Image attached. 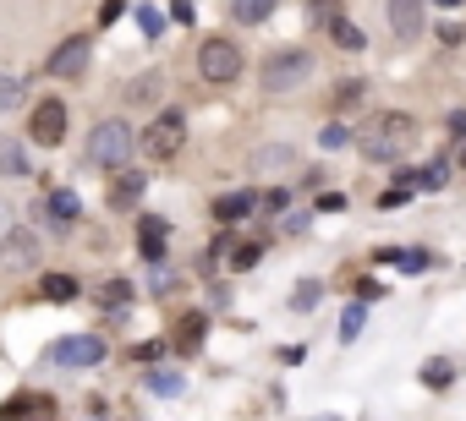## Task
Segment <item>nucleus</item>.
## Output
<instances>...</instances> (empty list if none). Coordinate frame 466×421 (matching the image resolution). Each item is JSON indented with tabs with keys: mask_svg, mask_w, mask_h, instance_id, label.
<instances>
[{
	"mask_svg": "<svg viewBox=\"0 0 466 421\" xmlns=\"http://www.w3.org/2000/svg\"><path fill=\"white\" fill-rule=\"evenodd\" d=\"M417 143V121L407 110H390L367 126V132H357V148L373 159V165H395V159H407Z\"/></svg>",
	"mask_w": 466,
	"mask_h": 421,
	"instance_id": "obj_1",
	"label": "nucleus"
},
{
	"mask_svg": "<svg viewBox=\"0 0 466 421\" xmlns=\"http://www.w3.org/2000/svg\"><path fill=\"white\" fill-rule=\"evenodd\" d=\"M319 72V60H313V50H302V44H286V50H269L264 55V72H258V82H264V93H296L307 77Z\"/></svg>",
	"mask_w": 466,
	"mask_h": 421,
	"instance_id": "obj_2",
	"label": "nucleus"
},
{
	"mask_svg": "<svg viewBox=\"0 0 466 421\" xmlns=\"http://www.w3.org/2000/svg\"><path fill=\"white\" fill-rule=\"evenodd\" d=\"M132 148H138V137H132V126L127 121H99L88 132V165H99V170H115V165H127L132 159Z\"/></svg>",
	"mask_w": 466,
	"mask_h": 421,
	"instance_id": "obj_3",
	"label": "nucleus"
},
{
	"mask_svg": "<svg viewBox=\"0 0 466 421\" xmlns=\"http://www.w3.org/2000/svg\"><path fill=\"white\" fill-rule=\"evenodd\" d=\"M181 143H186V115H181V110H160V115L143 126V137H138V148H143L148 159H176Z\"/></svg>",
	"mask_w": 466,
	"mask_h": 421,
	"instance_id": "obj_4",
	"label": "nucleus"
},
{
	"mask_svg": "<svg viewBox=\"0 0 466 421\" xmlns=\"http://www.w3.org/2000/svg\"><path fill=\"white\" fill-rule=\"evenodd\" d=\"M241 44H231V39H203V50H198V72H203V82H214V88H225V82H236L241 77Z\"/></svg>",
	"mask_w": 466,
	"mask_h": 421,
	"instance_id": "obj_5",
	"label": "nucleus"
},
{
	"mask_svg": "<svg viewBox=\"0 0 466 421\" xmlns=\"http://www.w3.org/2000/svg\"><path fill=\"white\" fill-rule=\"evenodd\" d=\"M28 137H34L39 148H60V143H67V105H60V99H39L34 115H28Z\"/></svg>",
	"mask_w": 466,
	"mask_h": 421,
	"instance_id": "obj_6",
	"label": "nucleus"
},
{
	"mask_svg": "<svg viewBox=\"0 0 466 421\" xmlns=\"http://www.w3.org/2000/svg\"><path fill=\"white\" fill-rule=\"evenodd\" d=\"M143 191H148V175H143V170L115 165V170H110V186H105V203H110L115 214H138Z\"/></svg>",
	"mask_w": 466,
	"mask_h": 421,
	"instance_id": "obj_7",
	"label": "nucleus"
},
{
	"mask_svg": "<svg viewBox=\"0 0 466 421\" xmlns=\"http://www.w3.org/2000/svg\"><path fill=\"white\" fill-rule=\"evenodd\" d=\"M0 263L6 269H28V263H39V230L34 224H6V236H0Z\"/></svg>",
	"mask_w": 466,
	"mask_h": 421,
	"instance_id": "obj_8",
	"label": "nucleus"
},
{
	"mask_svg": "<svg viewBox=\"0 0 466 421\" xmlns=\"http://www.w3.org/2000/svg\"><path fill=\"white\" fill-rule=\"evenodd\" d=\"M50 362L55 367H93V362H105V339L99 334H72V339L50 345Z\"/></svg>",
	"mask_w": 466,
	"mask_h": 421,
	"instance_id": "obj_9",
	"label": "nucleus"
},
{
	"mask_svg": "<svg viewBox=\"0 0 466 421\" xmlns=\"http://www.w3.org/2000/svg\"><path fill=\"white\" fill-rule=\"evenodd\" d=\"M88 55H93V39H88V34H72L67 44L50 50V66H44V72H50V77H83V72H88Z\"/></svg>",
	"mask_w": 466,
	"mask_h": 421,
	"instance_id": "obj_10",
	"label": "nucleus"
},
{
	"mask_svg": "<svg viewBox=\"0 0 466 421\" xmlns=\"http://www.w3.org/2000/svg\"><path fill=\"white\" fill-rule=\"evenodd\" d=\"M0 421H55V400L50 394H12L0 405Z\"/></svg>",
	"mask_w": 466,
	"mask_h": 421,
	"instance_id": "obj_11",
	"label": "nucleus"
},
{
	"mask_svg": "<svg viewBox=\"0 0 466 421\" xmlns=\"http://www.w3.org/2000/svg\"><path fill=\"white\" fill-rule=\"evenodd\" d=\"M390 27L400 44H412L423 34V0H390Z\"/></svg>",
	"mask_w": 466,
	"mask_h": 421,
	"instance_id": "obj_12",
	"label": "nucleus"
},
{
	"mask_svg": "<svg viewBox=\"0 0 466 421\" xmlns=\"http://www.w3.org/2000/svg\"><path fill=\"white\" fill-rule=\"evenodd\" d=\"M138 236H143V257H148V263H165V236H170V224L154 219V214H143V219H138Z\"/></svg>",
	"mask_w": 466,
	"mask_h": 421,
	"instance_id": "obj_13",
	"label": "nucleus"
},
{
	"mask_svg": "<svg viewBox=\"0 0 466 421\" xmlns=\"http://www.w3.org/2000/svg\"><path fill=\"white\" fill-rule=\"evenodd\" d=\"M203 334H209V317H203V312H186V317L176 323V350H181V355H198V350H203Z\"/></svg>",
	"mask_w": 466,
	"mask_h": 421,
	"instance_id": "obj_14",
	"label": "nucleus"
},
{
	"mask_svg": "<svg viewBox=\"0 0 466 421\" xmlns=\"http://www.w3.org/2000/svg\"><path fill=\"white\" fill-rule=\"evenodd\" d=\"M253 208H258L253 191H225V198H214V219H220V224H236V219H247Z\"/></svg>",
	"mask_w": 466,
	"mask_h": 421,
	"instance_id": "obj_15",
	"label": "nucleus"
},
{
	"mask_svg": "<svg viewBox=\"0 0 466 421\" xmlns=\"http://www.w3.org/2000/svg\"><path fill=\"white\" fill-rule=\"evenodd\" d=\"M77 290H83V285H77L72 274H44L39 296H44V301H55V307H67V301H77Z\"/></svg>",
	"mask_w": 466,
	"mask_h": 421,
	"instance_id": "obj_16",
	"label": "nucleus"
},
{
	"mask_svg": "<svg viewBox=\"0 0 466 421\" xmlns=\"http://www.w3.org/2000/svg\"><path fill=\"white\" fill-rule=\"evenodd\" d=\"M379 263H395L407 274H423L428 269V252H400V246H379Z\"/></svg>",
	"mask_w": 466,
	"mask_h": 421,
	"instance_id": "obj_17",
	"label": "nucleus"
},
{
	"mask_svg": "<svg viewBox=\"0 0 466 421\" xmlns=\"http://www.w3.org/2000/svg\"><path fill=\"white\" fill-rule=\"evenodd\" d=\"M44 214H50L55 224H72L83 208H77V198H72V191H50V198H44Z\"/></svg>",
	"mask_w": 466,
	"mask_h": 421,
	"instance_id": "obj_18",
	"label": "nucleus"
},
{
	"mask_svg": "<svg viewBox=\"0 0 466 421\" xmlns=\"http://www.w3.org/2000/svg\"><path fill=\"white\" fill-rule=\"evenodd\" d=\"M423 383H428V388H450V383H455V362H450V355L423 362Z\"/></svg>",
	"mask_w": 466,
	"mask_h": 421,
	"instance_id": "obj_19",
	"label": "nucleus"
},
{
	"mask_svg": "<svg viewBox=\"0 0 466 421\" xmlns=\"http://www.w3.org/2000/svg\"><path fill=\"white\" fill-rule=\"evenodd\" d=\"M93 296H99V301H105V307H110V312H121V307H127V301H132V296H138V290H132V285H127V279H105V285H99V290H93Z\"/></svg>",
	"mask_w": 466,
	"mask_h": 421,
	"instance_id": "obj_20",
	"label": "nucleus"
},
{
	"mask_svg": "<svg viewBox=\"0 0 466 421\" xmlns=\"http://www.w3.org/2000/svg\"><path fill=\"white\" fill-rule=\"evenodd\" d=\"M329 39H335L340 50H362V44H367V39H362V27L346 22V17H329Z\"/></svg>",
	"mask_w": 466,
	"mask_h": 421,
	"instance_id": "obj_21",
	"label": "nucleus"
},
{
	"mask_svg": "<svg viewBox=\"0 0 466 421\" xmlns=\"http://www.w3.org/2000/svg\"><path fill=\"white\" fill-rule=\"evenodd\" d=\"M231 17L236 22H269L274 17V0H231Z\"/></svg>",
	"mask_w": 466,
	"mask_h": 421,
	"instance_id": "obj_22",
	"label": "nucleus"
},
{
	"mask_svg": "<svg viewBox=\"0 0 466 421\" xmlns=\"http://www.w3.org/2000/svg\"><path fill=\"white\" fill-rule=\"evenodd\" d=\"M22 93H28L22 72H0V115H6V110H17V105H22Z\"/></svg>",
	"mask_w": 466,
	"mask_h": 421,
	"instance_id": "obj_23",
	"label": "nucleus"
},
{
	"mask_svg": "<svg viewBox=\"0 0 466 421\" xmlns=\"http://www.w3.org/2000/svg\"><path fill=\"white\" fill-rule=\"evenodd\" d=\"M362 329H367V301H351L346 312H340V339L351 345V339H357Z\"/></svg>",
	"mask_w": 466,
	"mask_h": 421,
	"instance_id": "obj_24",
	"label": "nucleus"
},
{
	"mask_svg": "<svg viewBox=\"0 0 466 421\" xmlns=\"http://www.w3.org/2000/svg\"><path fill=\"white\" fill-rule=\"evenodd\" d=\"M258 257H264V246H258V241H231V269H236V274L258 269Z\"/></svg>",
	"mask_w": 466,
	"mask_h": 421,
	"instance_id": "obj_25",
	"label": "nucleus"
},
{
	"mask_svg": "<svg viewBox=\"0 0 466 421\" xmlns=\"http://www.w3.org/2000/svg\"><path fill=\"white\" fill-rule=\"evenodd\" d=\"M0 175H28V159H22V143H6V137H0Z\"/></svg>",
	"mask_w": 466,
	"mask_h": 421,
	"instance_id": "obj_26",
	"label": "nucleus"
},
{
	"mask_svg": "<svg viewBox=\"0 0 466 421\" xmlns=\"http://www.w3.org/2000/svg\"><path fill=\"white\" fill-rule=\"evenodd\" d=\"M319 301H324V285H319V279H302L296 296H291V312H313Z\"/></svg>",
	"mask_w": 466,
	"mask_h": 421,
	"instance_id": "obj_27",
	"label": "nucleus"
},
{
	"mask_svg": "<svg viewBox=\"0 0 466 421\" xmlns=\"http://www.w3.org/2000/svg\"><path fill=\"white\" fill-rule=\"evenodd\" d=\"M127 99H132V105H148V99H160V77H154V72H148V77H138V82H127Z\"/></svg>",
	"mask_w": 466,
	"mask_h": 421,
	"instance_id": "obj_28",
	"label": "nucleus"
},
{
	"mask_svg": "<svg viewBox=\"0 0 466 421\" xmlns=\"http://www.w3.org/2000/svg\"><path fill=\"white\" fill-rule=\"evenodd\" d=\"M148 388H154V394H165V400H170V394H181V378H176L170 367H154V372H148Z\"/></svg>",
	"mask_w": 466,
	"mask_h": 421,
	"instance_id": "obj_29",
	"label": "nucleus"
},
{
	"mask_svg": "<svg viewBox=\"0 0 466 421\" xmlns=\"http://www.w3.org/2000/svg\"><path fill=\"white\" fill-rule=\"evenodd\" d=\"M280 165H291V148H286V143L258 148V170H280Z\"/></svg>",
	"mask_w": 466,
	"mask_h": 421,
	"instance_id": "obj_30",
	"label": "nucleus"
},
{
	"mask_svg": "<svg viewBox=\"0 0 466 421\" xmlns=\"http://www.w3.org/2000/svg\"><path fill=\"white\" fill-rule=\"evenodd\" d=\"M407 203H412V186H390L384 198H379V208H390V214H395V208H407Z\"/></svg>",
	"mask_w": 466,
	"mask_h": 421,
	"instance_id": "obj_31",
	"label": "nucleus"
},
{
	"mask_svg": "<svg viewBox=\"0 0 466 421\" xmlns=\"http://www.w3.org/2000/svg\"><path fill=\"white\" fill-rule=\"evenodd\" d=\"M138 27H143L148 39H160V34H165V22H160V12H138Z\"/></svg>",
	"mask_w": 466,
	"mask_h": 421,
	"instance_id": "obj_32",
	"label": "nucleus"
},
{
	"mask_svg": "<svg viewBox=\"0 0 466 421\" xmlns=\"http://www.w3.org/2000/svg\"><path fill=\"white\" fill-rule=\"evenodd\" d=\"M379 296H384L379 279H357V301H379Z\"/></svg>",
	"mask_w": 466,
	"mask_h": 421,
	"instance_id": "obj_33",
	"label": "nucleus"
},
{
	"mask_svg": "<svg viewBox=\"0 0 466 421\" xmlns=\"http://www.w3.org/2000/svg\"><path fill=\"white\" fill-rule=\"evenodd\" d=\"M340 143H351L346 126H324V148H340Z\"/></svg>",
	"mask_w": 466,
	"mask_h": 421,
	"instance_id": "obj_34",
	"label": "nucleus"
},
{
	"mask_svg": "<svg viewBox=\"0 0 466 421\" xmlns=\"http://www.w3.org/2000/svg\"><path fill=\"white\" fill-rule=\"evenodd\" d=\"M319 208H324V214H340V208H346V198H340V191H324Z\"/></svg>",
	"mask_w": 466,
	"mask_h": 421,
	"instance_id": "obj_35",
	"label": "nucleus"
},
{
	"mask_svg": "<svg viewBox=\"0 0 466 421\" xmlns=\"http://www.w3.org/2000/svg\"><path fill=\"white\" fill-rule=\"evenodd\" d=\"M286 203H291V198H286V191H280V186H274L269 198H264V208H269V214H280V208H286Z\"/></svg>",
	"mask_w": 466,
	"mask_h": 421,
	"instance_id": "obj_36",
	"label": "nucleus"
},
{
	"mask_svg": "<svg viewBox=\"0 0 466 421\" xmlns=\"http://www.w3.org/2000/svg\"><path fill=\"white\" fill-rule=\"evenodd\" d=\"M439 44H461V22H445L439 27Z\"/></svg>",
	"mask_w": 466,
	"mask_h": 421,
	"instance_id": "obj_37",
	"label": "nucleus"
},
{
	"mask_svg": "<svg viewBox=\"0 0 466 421\" xmlns=\"http://www.w3.org/2000/svg\"><path fill=\"white\" fill-rule=\"evenodd\" d=\"M121 17V0H105V6H99V22H115Z\"/></svg>",
	"mask_w": 466,
	"mask_h": 421,
	"instance_id": "obj_38",
	"label": "nucleus"
},
{
	"mask_svg": "<svg viewBox=\"0 0 466 421\" xmlns=\"http://www.w3.org/2000/svg\"><path fill=\"white\" fill-rule=\"evenodd\" d=\"M450 132H455V137H466V110H455V115H450Z\"/></svg>",
	"mask_w": 466,
	"mask_h": 421,
	"instance_id": "obj_39",
	"label": "nucleus"
},
{
	"mask_svg": "<svg viewBox=\"0 0 466 421\" xmlns=\"http://www.w3.org/2000/svg\"><path fill=\"white\" fill-rule=\"evenodd\" d=\"M433 6H439V12H455V6H461V0H433Z\"/></svg>",
	"mask_w": 466,
	"mask_h": 421,
	"instance_id": "obj_40",
	"label": "nucleus"
},
{
	"mask_svg": "<svg viewBox=\"0 0 466 421\" xmlns=\"http://www.w3.org/2000/svg\"><path fill=\"white\" fill-rule=\"evenodd\" d=\"M455 165H466V137H461V153H455Z\"/></svg>",
	"mask_w": 466,
	"mask_h": 421,
	"instance_id": "obj_41",
	"label": "nucleus"
}]
</instances>
